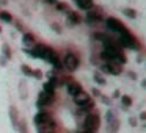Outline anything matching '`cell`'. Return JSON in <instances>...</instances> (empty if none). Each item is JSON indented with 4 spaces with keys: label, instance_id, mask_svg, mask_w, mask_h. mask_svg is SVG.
Here are the masks:
<instances>
[{
    "label": "cell",
    "instance_id": "20",
    "mask_svg": "<svg viewBox=\"0 0 146 133\" xmlns=\"http://www.w3.org/2000/svg\"><path fill=\"white\" fill-rule=\"evenodd\" d=\"M124 13H126L127 14V16H129V17H135V11H133V10H124Z\"/></svg>",
    "mask_w": 146,
    "mask_h": 133
},
{
    "label": "cell",
    "instance_id": "2",
    "mask_svg": "<svg viewBox=\"0 0 146 133\" xmlns=\"http://www.w3.org/2000/svg\"><path fill=\"white\" fill-rule=\"evenodd\" d=\"M119 44L121 47H127V49H138V41H137V38L132 35V33L129 32V30H124L123 33H121V39H119Z\"/></svg>",
    "mask_w": 146,
    "mask_h": 133
},
{
    "label": "cell",
    "instance_id": "1",
    "mask_svg": "<svg viewBox=\"0 0 146 133\" xmlns=\"http://www.w3.org/2000/svg\"><path fill=\"white\" fill-rule=\"evenodd\" d=\"M29 55H32V57H35V58H41V60L49 61V63L54 64L55 69H61V67H63L61 63H60V58H58L57 52H55L52 47H49V45L36 44L35 47L29 52Z\"/></svg>",
    "mask_w": 146,
    "mask_h": 133
},
{
    "label": "cell",
    "instance_id": "13",
    "mask_svg": "<svg viewBox=\"0 0 146 133\" xmlns=\"http://www.w3.org/2000/svg\"><path fill=\"white\" fill-rule=\"evenodd\" d=\"M24 44L25 45H33L35 44V36H33L32 33H25V35H24Z\"/></svg>",
    "mask_w": 146,
    "mask_h": 133
},
{
    "label": "cell",
    "instance_id": "6",
    "mask_svg": "<svg viewBox=\"0 0 146 133\" xmlns=\"http://www.w3.org/2000/svg\"><path fill=\"white\" fill-rule=\"evenodd\" d=\"M49 120H52V114L49 113V111H39L38 114L35 116V124L38 127H41L42 124H46V122H49Z\"/></svg>",
    "mask_w": 146,
    "mask_h": 133
},
{
    "label": "cell",
    "instance_id": "7",
    "mask_svg": "<svg viewBox=\"0 0 146 133\" xmlns=\"http://www.w3.org/2000/svg\"><path fill=\"white\" fill-rule=\"evenodd\" d=\"M55 95H50V94H46V92H41V94L38 95V107L42 108V107H49V105H52V102H54Z\"/></svg>",
    "mask_w": 146,
    "mask_h": 133
},
{
    "label": "cell",
    "instance_id": "21",
    "mask_svg": "<svg viewBox=\"0 0 146 133\" xmlns=\"http://www.w3.org/2000/svg\"><path fill=\"white\" fill-rule=\"evenodd\" d=\"M130 102H132V100H130V97H127V95H124V97H123V103L126 105V107H129Z\"/></svg>",
    "mask_w": 146,
    "mask_h": 133
},
{
    "label": "cell",
    "instance_id": "4",
    "mask_svg": "<svg viewBox=\"0 0 146 133\" xmlns=\"http://www.w3.org/2000/svg\"><path fill=\"white\" fill-rule=\"evenodd\" d=\"M63 66L66 67L68 70H76L77 67H79V58H77V55L72 53V52H68V53L64 55Z\"/></svg>",
    "mask_w": 146,
    "mask_h": 133
},
{
    "label": "cell",
    "instance_id": "19",
    "mask_svg": "<svg viewBox=\"0 0 146 133\" xmlns=\"http://www.w3.org/2000/svg\"><path fill=\"white\" fill-rule=\"evenodd\" d=\"M116 127H118V122L115 120V122H113V125L110 124V128H108V133H116Z\"/></svg>",
    "mask_w": 146,
    "mask_h": 133
},
{
    "label": "cell",
    "instance_id": "11",
    "mask_svg": "<svg viewBox=\"0 0 146 133\" xmlns=\"http://www.w3.org/2000/svg\"><path fill=\"white\" fill-rule=\"evenodd\" d=\"M99 20H101V14L98 11H90L86 14V22L88 24H94V22H99Z\"/></svg>",
    "mask_w": 146,
    "mask_h": 133
},
{
    "label": "cell",
    "instance_id": "8",
    "mask_svg": "<svg viewBox=\"0 0 146 133\" xmlns=\"http://www.w3.org/2000/svg\"><path fill=\"white\" fill-rule=\"evenodd\" d=\"M66 88H68V92H69L71 95H77V94L82 92V86H80V83L72 82V80H69V82L66 83Z\"/></svg>",
    "mask_w": 146,
    "mask_h": 133
},
{
    "label": "cell",
    "instance_id": "15",
    "mask_svg": "<svg viewBox=\"0 0 146 133\" xmlns=\"http://www.w3.org/2000/svg\"><path fill=\"white\" fill-rule=\"evenodd\" d=\"M68 19H69V22H71V24H80V20H82V19H80L79 14H77V13H72V11L69 13Z\"/></svg>",
    "mask_w": 146,
    "mask_h": 133
},
{
    "label": "cell",
    "instance_id": "14",
    "mask_svg": "<svg viewBox=\"0 0 146 133\" xmlns=\"http://www.w3.org/2000/svg\"><path fill=\"white\" fill-rule=\"evenodd\" d=\"M55 120L52 119V120H49V122H46V124H42L41 127H39V130H55Z\"/></svg>",
    "mask_w": 146,
    "mask_h": 133
},
{
    "label": "cell",
    "instance_id": "17",
    "mask_svg": "<svg viewBox=\"0 0 146 133\" xmlns=\"http://www.w3.org/2000/svg\"><path fill=\"white\" fill-rule=\"evenodd\" d=\"M10 114H11V120H13V125H14V127H17V120H16L17 113H16V108H10Z\"/></svg>",
    "mask_w": 146,
    "mask_h": 133
},
{
    "label": "cell",
    "instance_id": "9",
    "mask_svg": "<svg viewBox=\"0 0 146 133\" xmlns=\"http://www.w3.org/2000/svg\"><path fill=\"white\" fill-rule=\"evenodd\" d=\"M104 72H108V74H113V75H118L121 74V66L119 64H115V63H107L101 67Z\"/></svg>",
    "mask_w": 146,
    "mask_h": 133
},
{
    "label": "cell",
    "instance_id": "27",
    "mask_svg": "<svg viewBox=\"0 0 146 133\" xmlns=\"http://www.w3.org/2000/svg\"><path fill=\"white\" fill-rule=\"evenodd\" d=\"M79 133H88V132H85V130H83V132H79Z\"/></svg>",
    "mask_w": 146,
    "mask_h": 133
},
{
    "label": "cell",
    "instance_id": "18",
    "mask_svg": "<svg viewBox=\"0 0 146 133\" xmlns=\"http://www.w3.org/2000/svg\"><path fill=\"white\" fill-rule=\"evenodd\" d=\"M22 72H24V75H27V77H32L33 75V70L30 69L29 66H25V64L22 66Z\"/></svg>",
    "mask_w": 146,
    "mask_h": 133
},
{
    "label": "cell",
    "instance_id": "16",
    "mask_svg": "<svg viewBox=\"0 0 146 133\" xmlns=\"http://www.w3.org/2000/svg\"><path fill=\"white\" fill-rule=\"evenodd\" d=\"M0 19L5 20V22H11V20H13V17H11V14H10V13L3 11V13H0Z\"/></svg>",
    "mask_w": 146,
    "mask_h": 133
},
{
    "label": "cell",
    "instance_id": "28",
    "mask_svg": "<svg viewBox=\"0 0 146 133\" xmlns=\"http://www.w3.org/2000/svg\"><path fill=\"white\" fill-rule=\"evenodd\" d=\"M0 32H2V28H0Z\"/></svg>",
    "mask_w": 146,
    "mask_h": 133
},
{
    "label": "cell",
    "instance_id": "10",
    "mask_svg": "<svg viewBox=\"0 0 146 133\" xmlns=\"http://www.w3.org/2000/svg\"><path fill=\"white\" fill-rule=\"evenodd\" d=\"M74 102H76L79 107H83V105H86L88 102H91V99H90V95L86 94V92H80V94L74 95Z\"/></svg>",
    "mask_w": 146,
    "mask_h": 133
},
{
    "label": "cell",
    "instance_id": "25",
    "mask_svg": "<svg viewBox=\"0 0 146 133\" xmlns=\"http://www.w3.org/2000/svg\"><path fill=\"white\" fill-rule=\"evenodd\" d=\"M3 50L7 52V57L10 58V55H11V53H10V47H8V45H3Z\"/></svg>",
    "mask_w": 146,
    "mask_h": 133
},
{
    "label": "cell",
    "instance_id": "24",
    "mask_svg": "<svg viewBox=\"0 0 146 133\" xmlns=\"http://www.w3.org/2000/svg\"><path fill=\"white\" fill-rule=\"evenodd\" d=\"M96 82H98V83H101V85H104V83H105V80H104V78H101L99 75H96Z\"/></svg>",
    "mask_w": 146,
    "mask_h": 133
},
{
    "label": "cell",
    "instance_id": "26",
    "mask_svg": "<svg viewBox=\"0 0 146 133\" xmlns=\"http://www.w3.org/2000/svg\"><path fill=\"white\" fill-rule=\"evenodd\" d=\"M38 133H55V130H39Z\"/></svg>",
    "mask_w": 146,
    "mask_h": 133
},
{
    "label": "cell",
    "instance_id": "22",
    "mask_svg": "<svg viewBox=\"0 0 146 133\" xmlns=\"http://www.w3.org/2000/svg\"><path fill=\"white\" fill-rule=\"evenodd\" d=\"M57 8L60 11H68V7H66V5H63V3H57Z\"/></svg>",
    "mask_w": 146,
    "mask_h": 133
},
{
    "label": "cell",
    "instance_id": "3",
    "mask_svg": "<svg viewBox=\"0 0 146 133\" xmlns=\"http://www.w3.org/2000/svg\"><path fill=\"white\" fill-rule=\"evenodd\" d=\"M83 127H85V132L96 133V130H98V127H99V116L98 114H88V116L85 117Z\"/></svg>",
    "mask_w": 146,
    "mask_h": 133
},
{
    "label": "cell",
    "instance_id": "5",
    "mask_svg": "<svg viewBox=\"0 0 146 133\" xmlns=\"http://www.w3.org/2000/svg\"><path fill=\"white\" fill-rule=\"evenodd\" d=\"M105 24H107V28H110L111 32H118L119 35L124 32V30H127L126 27H124L118 19H115V17H108V19L105 20Z\"/></svg>",
    "mask_w": 146,
    "mask_h": 133
},
{
    "label": "cell",
    "instance_id": "23",
    "mask_svg": "<svg viewBox=\"0 0 146 133\" xmlns=\"http://www.w3.org/2000/svg\"><path fill=\"white\" fill-rule=\"evenodd\" d=\"M33 77H36V78H41V77H42V72H41V70H33Z\"/></svg>",
    "mask_w": 146,
    "mask_h": 133
},
{
    "label": "cell",
    "instance_id": "12",
    "mask_svg": "<svg viewBox=\"0 0 146 133\" xmlns=\"http://www.w3.org/2000/svg\"><path fill=\"white\" fill-rule=\"evenodd\" d=\"M76 2L80 10H91L93 8V0H76Z\"/></svg>",
    "mask_w": 146,
    "mask_h": 133
}]
</instances>
